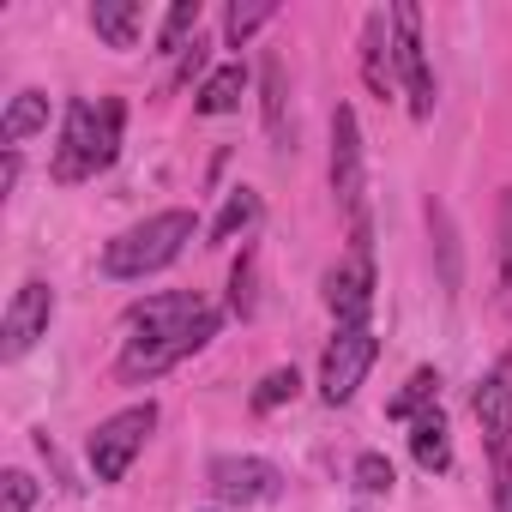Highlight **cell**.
<instances>
[{
	"label": "cell",
	"instance_id": "d6986e66",
	"mask_svg": "<svg viewBox=\"0 0 512 512\" xmlns=\"http://www.w3.org/2000/svg\"><path fill=\"white\" fill-rule=\"evenodd\" d=\"M434 398H440V374H434V368H416L410 386L386 404V416H392V422H416L422 410H434Z\"/></svg>",
	"mask_w": 512,
	"mask_h": 512
},
{
	"label": "cell",
	"instance_id": "484cf974",
	"mask_svg": "<svg viewBox=\"0 0 512 512\" xmlns=\"http://www.w3.org/2000/svg\"><path fill=\"white\" fill-rule=\"evenodd\" d=\"M229 308L247 320L253 314V253H241V266L229 272Z\"/></svg>",
	"mask_w": 512,
	"mask_h": 512
},
{
	"label": "cell",
	"instance_id": "f1b7e54d",
	"mask_svg": "<svg viewBox=\"0 0 512 512\" xmlns=\"http://www.w3.org/2000/svg\"><path fill=\"white\" fill-rule=\"evenodd\" d=\"M199 67H205V43H199V37H193V43H187V61H181V79H193V73H199Z\"/></svg>",
	"mask_w": 512,
	"mask_h": 512
},
{
	"label": "cell",
	"instance_id": "ba28073f",
	"mask_svg": "<svg viewBox=\"0 0 512 512\" xmlns=\"http://www.w3.org/2000/svg\"><path fill=\"white\" fill-rule=\"evenodd\" d=\"M49 320H55V290H49L43 278L19 284V296H13V308H7V326H0V356L19 362V356L49 332Z\"/></svg>",
	"mask_w": 512,
	"mask_h": 512
},
{
	"label": "cell",
	"instance_id": "ffe728a7",
	"mask_svg": "<svg viewBox=\"0 0 512 512\" xmlns=\"http://www.w3.org/2000/svg\"><path fill=\"white\" fill-rule=\"evenodd\" d=\"M253 223H260V193H253V187H235V193L223 199L217 223H211V241H235V235L253 229Z\"/></svg>",
	"mask_w": 512,
	"mask_h": 512
},
{
	"label": "cell",
	"instance_id": "f546056e",
	"mask_svg": "<svg viewBox=\"0 0 512 512\" xmlns=\"http://www.w3.org/2000/svg\"><path fill=\"white\" fill-rule=\"evenodd\" d=\"M19 181V151H7V163H0V187H13Z\"/></svg>",
	"mask_w": 512,
	"mask_h": 512
},
{
	"label": "cell",
	"instance_id": "30bf717a",
	"mask_svg": "<svg viewBox=\"0 0 512 512\" xmlns=\"http://www.w3.org/2000/svg\"><path fill=\"white\" fill-rule=\"evenodd\" d=\"M332 193L344 211L362 217V127H356V109L344 103L332 115Z\"/></svg>",
	"mask_w": 512,
	"mask_h": 512
},
{
	"label": "cell",
	"instance_id": "2e32d148",
	"mask_svg": "<svg viewBox=\"0 0 512 512\" xmlns=\"http://www.w3.org/2000/svg\"><path fill=\"white\" fill-rule=\"evenodd\" d=\"M91 25H97V37L109 49H133L139 43V7H133V0H97Z\"/></svg>",
	"mask_w": 512,
	"mask_h": 512
},
{
	"label": "cell",
	"instance_id": "52a82bcc",
	"mask_svg": "<svg viewBox=\"0 0 512 512\" xmlns=\"http://www.w3.org/2000/svg\"><path fill=\"white\" fill-rule=\"evenodd\" d=\"M392 49H398V73L410 85V115L428 121L434 115V73H428V55H422V13L410 7H392Z\"/></svg>",
	"mask_w": 512,
	"mask_h": 512
},
{
	"label": "cell",
	"instance_id": "e0dca14e",
	"mask_svg": "<svg viewBox=\"0 0 512 512\" xmlns=\"http://www.w3.org/2000/svg\"><path fill=\"white\" fill-rule=\"evenodd\" d=\"M241 91H247V73H241V67H217V73L199 85L193 109H199V115H229V109H241Z\"/></svg>",
	"mask_w": 512,
	"mask_h": 512
},
{
	"label": "cell",
	"instance_id": "5bb4252c",
	"mask_svg": "<svg viewBox=\"0 0 512 512\" xmlns=\"http://www.w3.org/2000/svg\"><path fill=\"white\" fill-rule=\"evenodd\" d=\"M410 452H416V464H422L428 476H440V470L452 464V440H446V416H440V404L422 410V416L410 422Z\"/></svg>",
	"mask_w": 512,
	"mask_h": 512
},
{
	"label": "cell",
	"instance_id": "8992f818",
	"mask_svg": "<svg viewBox=\"0 0 512 512\" xmlns=\"http://www.w3.org/2000/svg\"><path fill=\"white\" fill-rule=\"evenodd\" d=\"M374 356H380V338H374L368 326H344V332L326 344V362H320V398H326V404H350V398L362 392Z\"/></svg>",
	"mask_w": 512,
	"mask_h": 512
},
{
	"label": "cell",
	"instance_id": "9a60e30c",
	"mask_svg": "<svg viewBox=\"0 0 512 512\" xmlns=\"http://www.w3.org/2000/svg\"><path fill=\"white\" fill-rule=\"evenodd\" d=\"M49 127V97L43 91H19L13 103H7V115H0V145H19V139H31V133H43Z\"/></svg>",
	"mask_w": 512,
	"mask_h": 512
},
{
	"label": "cell",
	"instance_id": "83f0119b",
	"mask_svg": "<svg viewBox=\"0 0 512 512\" xmlns=\"http://www.w3.org/2000/svg\"><path fill=\"white\" fill-rule=\"evenodd\" d=\"M494 512H512V458H494Z\"/></svg>",
	"mask_w": 512,
	"mask_h": 512
},
{
	"label": "cell",
	"instance_id": "7402d4cb",
	"mask_svg": "<svg viewBox=\"0 0 512 512\" xmlns=\"http://www.w3.org/2000/svg\"><path fill=\"white\" fill-rule=\"evenodd\" d=\"M187 31H199V0H175V7L163 13V31H157V49L175 55L187 49Z\"/></svg>",
	"mask_w": 512,
	"mask_h": 512
},
{
	"label": "cell",
	"instance_id": "44dd1931",
	"mask_svg": "<svg viewBox=\"0 0 512 512\" xmlns=\"http://www.w3.org/2000/svg\"><path fill=\"white\" fill-rule=\"evenodd\" d=\"M272 13H278L272 0H247V7H241V0H235V7L223 13V37H229V43L241 49V43H247L253 31H260V25H272Z\"/></svg>",
	"mask_w": 512,
	"mask_h": 512
},
{
	"label": "cell",
	"instance_id": "4fadbf2b",
	"mask_svg": "<svg viewBox=\"0 0 512 512\" xmlns=\"http://www.w3.org/2000/svg\"><path fill=\"white\" fill-rule=\"evenodd\" d=\"M392 67H398L392 13H368V25H362V79H368V91H374L380 103L392 97Z\"/></svg>",
	"mask_w": 512,
	"mask_h": 512
},
{
	"label": "cell",
	"instance_id": "4316f807",
	"mask_svg": "<svg viewBox=\"0 0 512 512\" xmlns=\"http://www.w3.org/2000/svg\"><path fill=\"white\" fill-rule=\"evenodd\" d=\"M500 290H512V193L500 199Z\"/></svg>",
	"mask_w": 512,
	"mask_h": 512
},
{
	"label": "cell",
	"instance_id": "3957f363",
	"mask_svg": "<svg viewBox=\"0 0 512 512\" xmlns=\"http://www.w3.org/2000/svg\"><path fill=\"white\" fill-rule=\"evenodd\" d=\"M326 308L338 314V326H362L368 308H374V241H368V217H356L350 253L326 272Z\"/></svg>",
	"mask_w": 512,
	"mask_h": 512
},
{
	"label": "cell",
	"instance_id": "9c48e42d",
	"mask_svg": "<svg viewBox=\"0 0 512 512\" xmlns=\"http://www.w3.org/2000/svg\"><path fill=\"white\" fill-rule=\"evenodd\" d=\"M278 464L266 458H211V494L223 506H253V500H272L278 494Z\"/></svg>",
	"mask_w": 512,
	"mask_h": 512
},
{
	"label": "cell",
	"instance_id": "7c38bea8",
	"mask_svg": "<svg viewBox=\"0 0 512 512\" xmlns=\"http://www.w3.org/2000/svg\"><path fill=\"white\" fill-rule=\"evenodd\" d=\"M476 422H482L494 458H512V356H500L494 374L476 386Z\"/></svg>",
	"mask_w": 512,
	"mask_h": 512
},
{
	"label": "cell",
	"instance_id": "d4e9b609",
	"mask_svg": "<svg viewBox=\"0 0 512 512\" xmlns=\"http://www.w3.org/2000/svg\"><path fill=\"white\" fill-rule=\"evenodd\" d=\"M37 506V482L25 470H7L0 476V512H31Z\"/></svg>",
	"mask_w": 512,
	"mask_h": 512
},
{
	"label": "cell",
	"instance_id": "277c9868",
	"mask_svg": "<svg viewBox=\"0 0 512 512\" xmlns=\"http://www.w3.org/2000/svg\"><path fill=\"white\" fill-rule=\"evenodd\" d=\"M151 428H157V404L145 398V404H127V410H115L97 434H91V476L97 482H121L127 470H133V458H139V446L151 440Z\"/></svg>",
	"mask_w": 512,
	"mask_h": 512
},
{
	"label": "cell",
	"instance_id": "ac0fdd59",
	"mask_svg": "<svg viewBox=\"0 0 512 512\" xmlns=\"http://www.w3.org/2000/svg\"><path fill=\"white\" fill-rule=\"evenodd\" d=\"M260 91H266V133L284 145V133H290V115H284L290 109V85H284V61L278 55L260 61Z\"/></svg>",
	"mask_w": 512,
	"mask_h": 512
},
{
	"label": "cell",
	"instance_id": "6da1fadb",
	"mask_svg": "<svg viewBox=\"0 0 512 512\" xmlns=\"http://www.w3.org/2000/svg\"><path fill=\"white\" fill-rule=\"evenodd\" d=\"M121 151V103H67V127H61V151H55V181H85L97 169H109Z\"/></svg>",
	"mask_w": 512,
	"mask_h": 512
},
{
	"label": "cell",
	"instance_id": "603a6c76",
	"mask_svg": "<svg viewBox=\"0 0 512 512\" xmlns=\"http://www.w3.org/2000/svg\"><path fill=\"white\" fill-rule=\"evenodd\" d=\"M302 392V374L296 368H272L260 386H253V410H278V404H290Z\"/></svg>",
	"mask_w": 512,
	"mask_h": 512
},
{
	"label": "cell",
	"instance_id": "5b68a950",
	"mask_svg": "<svg viewBox=\"0 0 512 512\" xmlns=\"http://www.w3.org/2000/svg\"><path fill=\"white\" fill-rule=\"evenodd\" d=\"M211 338H217V314H205L199 326H187V332H175V338H127V350H121V368H115V374H121L127 386L157 380V374H169L175 362L199 356Z\"/></svg>",
	"mask_w": 512,
	"mask_h": 512
},
{
	"label": "cell",
	"instance_id": "8fae6325",
	"mask_svg": "<svg viewBox=\"0 0 512 512\" xmlns=\"http://www.w3.org/2000/svg\"><path fill=\"white\" fill-rule=\"evenodd\" d=\"M211 308L199 302V296H187V290H169V296H145L133 314H127V326H133V338H175V332H187V326H199Z\"/></svg>",
	"mask_w": 512,
	"mask_h": 512
},
{
	"label": "cell",
	"instance_id": "cb8c5ba5",
	"mask_svg": "<svg viewBox=\"0 0 512 512\" xmlns=\"http://www.w3.org/2000/svg\"><path fill=\"white\" fill-rule=\"evenodd\" d=\"M356 488L362 494H392V458L386 452H362L356 458Z\"/></svg>",
	"mask_w": 512,
	"mask_h": 512
},
{
	"label": "cell",
	"instance_id": "7a4b0ae2",
	"mask_svg": "<svg viewBox=\"0 0 512 512\" xmlns=\"http://www.w3.org/2000/svg\"><path fill=\"white\" fill-rule=\"evenodd\" d=\"M187 241H193V211H157V217L121 229L103 247V272L109 278H151V272H163L175 260Z\"/></svg>",
	"mask_w": 512,
	"mask_h": 512
}]
</instances>
